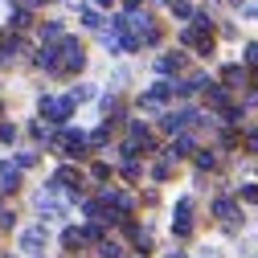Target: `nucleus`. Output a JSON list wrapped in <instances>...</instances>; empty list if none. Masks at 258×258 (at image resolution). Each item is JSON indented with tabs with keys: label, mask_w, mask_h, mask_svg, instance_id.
<instances>
[{
	"label": "nucleus",
	"mask_w": 258,
	"mask_h": 258,
	"mask_svg": "<svg viewBox=\"0 0 258 258\" xmlns=\"http://www.w3.org/2000/svg\"><path fill=\"white\" fill-rule=\"evenodd\" d=\"M41 246H45V230H41V225H37V230H25V234H21V250L33 254V250H41Z\"/></svg>",
	"instance_id": "obj_1"
}]
</instances>
